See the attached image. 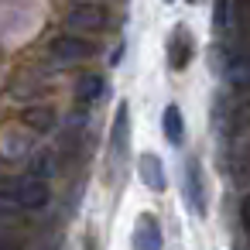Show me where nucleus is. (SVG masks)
<instances>
[{
  "mask_svg": "<svg viewBox=\"0 0 250 250\" xmlns=\"http://www.w3.org/2000/svg\"><path fill=\"white\" fill-rule=\"evenodd\" d=\"M31 175H38V178H52V175H59V154L55 151H38L35 158H31Z\"/></svg>",
  "mask_w": 250,
  "mask_h": 250,
  "instance_id": "nucleus-16",
  "label": "nucleus"
},
{
  "mask_svg": "<svg viewBox=\"0 0 250 250\" xmlns=\"http://www.w3.org/2000/svg\"><path fill=\"white\" fill-rule=\"evenodd\" d=\"M48 55H52L55 65H76V62H83V59L93 55V45L69 31V35H59V38L48 45Z\"/></svg>",
  "mask_w": 250,
  "mask_h": 250,
  "instance_id": "nucleus-5",
  "label": "nucleus"
},
{
  "mask_svg": "<svg viewBox=\"0 0 250 250\" xmlns=\"http://www.w3.org/2000/svg\"><path fill=\"white\" fill-rule=\"evenodd\" d=\"M165 4H175V0H165Z\"/></svg>",
  "mask_w": 250,
  "mask_h": 250,
  "instance_id": "nucleus-19",
  "label": "nucleus"
},
{
  "mask_svg": "<svg viewBox=\"0 0 250 250\" xmlns=\"http://www.w3.org/2000/svg\"><path fill=\"white\" fill-rule=\"evenodd\" d=\"M161 130H165V137H168L171 144H182V141H185V120H182V110H178L175 103H171V106H165Z\"/></svg>",
  "mask_w": 250,
  "mask_h": 250,
  "instance_id": "nucleus-14",
  "label": "nucleus"
},
{
  "mask_svg": "<svg viewBox=\"0 0 250 250\" xmlns=\"http://www.w3.org/2000/svg\"><path fill=\"white\" fill-rule=\"evenodd\" d=\"M216 35H226L229 28V0H216Z\"/></svg>",
  "mask_w": 250,
  "mask_h": 250,
  "instance_id": "nucleus-17",
  "label": "nucleus"
},
{
  "mask_svg": "<svg viewBox=\"0 0 250 250\" xmlns=\"http://www.w3.org/2000/svg\"><path fill=\"white\" fill-rule=\"evenodd\" d=\"M137 171H141V182L151 188V192H165L168 188V175H165V161L158 154H141L137 158Z\"/></svg>",
  "mask_w": 250,
  "mask_h": 250,
  "instance_id": "nucleus-10",
  "label": "nucleus"
},
{
  "mask_svg": "<svg viewBox=\"0 0 250 250\" xmlns=\"http://www.w3.org/2000/svg\"><path fill=\"white\" fill-rule=\"evenodd\" d=\"M48 199H52V188L38 175H0V206L35 212V209H45Z\"/></svg>",
  "mask_w": 250,
  "mask_h": 250,
  "instance_id": "nucleus-1",
  "label": "nucleus"
},
{
  "mask_svg": "<svg viewBox=\"0 0 250 250\" xmlns=\"http://www.w3.org/2000/svg\"><path fill=\"white\" fill-rule=\"evenodd\" d=\"M192 55H195V38H192V31L185 24H178L171 31V38H168V65L171 69H185L192 62Z\"/></svg>",
  "mask_w": 250,
  "mask_h": 250,
  "instance_id": "nucleus-8",
  "label": "nucleus"
},
{
  "mask_svg": "<svg viewBox=\"0 0 250 250\" xmlns=\"http://www.w3.org/2000/svg\"><path fill=\"white\" fill-rule=\"evenodd\" d=\"M226 35H250V0H229V28Z\"/></svg>",
  "mask_w": 250,
  "mask_h": 250,
  "instance_id": "nucleus-13",
  "label": "nucleus"
},
{
  "mask_svg": "<svg viewBox=\"0 0 250 250\" xmlns=\"http://www.w3.org/2000/svg\"><path fill=\"white\" fill-rule=\"evenodd\" d=\"M130 243H134L137 250H144V247L158 250V247L165 243V240H161V229H158V219H154V216H141V219H137V226H134Z\"/></svg>",
  "mask_w": 250,
  "mask_h": 250,
  "instance_id": "nucleus-12",
  "label": "nucleus"
},
{
  "mask_svg": "<svg viewBox=\"0 0 250 250\" xmlns=\"http://www.w3.org/2000/svg\"><path fill=\"white\" fill-rule=\"evenodd\" d=\"M216 127L226 141L229 137H250V89H229V96L219 100Z\"/></svg>",
  "mask_w": 250,
  "mask_h": 250,
  "instance_id": "nucleus-2",
  "label": "nucleus"
},
{
  "mask_svg": "<svg viewBox=\"0 0 250 250\" xmlns=\"http://www.w3.org/2000/svg\"><path fill=\"white\" fill-rule=\"evenodd\" d=\"M226 168H229V178L236 185H250V141L243 137H229V154H226Z\"/></svg>",
  "mask_w": 250,
  "mask_h": 250,
  "instance_id": "nucleus-7",
  "label": "nucleus"
},
{
  "mask_svg": "<svg viewBox=\"0 0 250 250\" xmlns=\"http://www.w3.org/2000/svg\"><path fill=\"white\" fill-rule=\"evenodd\" d=\"M106 28V11L100 4H76L65 14V31L72 35H96Z\"/></svg>",
  "mask_w": 250,
  "mask_h": 250,
  "instance_id": "nucleus-4",
  "label": "nucleus"
},
{
  "mask_svg": "<svg viewBox=\"0 0 250 250\" xmlns=\"http://www.w3.org/2000/svg\"><path fill=\"white\" fill-rule=\"evenodd\" d=\"M240 223H243V229L250 233V195L240 202Z\"/></svg>",
  "mask_w": 250,
  "mask_h": 250,
  "instance_id": "nucleus-18",
  "label": "nucleus"
},
{
  "mask_svg": "<svg viewBox=\"0 0 250 250\" xmlns=\"http://www.w3.org/2000/svg\"><path fill=\"white\" fill-rule=\"evenodd\" d=\"M24 127H31L35 134H48L55 127V110L52 106H31L24 113Z\"/></svg>",
  "mask_w": 250,
  "mask_h": 250,
  "instance_id": "nucleus-15",
  "label": "nucleus"
},
{
  "mask_svg": "<svg viewBox=\"0 0 250 250\" xmlns=\"http://www.w3.org/2000/svg\"><path fill=\"white\" fill-rule=\"evenodd\" d=\"M127 151H130V106L120 103L117 120H113V134H110V161H113V168H117V165L124 168Z\"/></svg>",
  "mask_w": 250,
  "mask_h": 250,
  "instance_id": "nucleus-6",
  "label": "nucleus"
},
{
  "mask_svg": "<svg viewBox=\"0 0 250 250\" xmlns=\"http://www.w3.org/2000/svg\"><path fill=\"white\" fill-rule=\"evenodd\" d=\"M185 199L195 216H206V188H202V171H199L195 158L185 161Z\"/></svg>",
  "mask_w": 250,
  "mask_h": 250,
  "instance_id": "nucleus-9",
  "label": "nucleus"
},
{
  "mask_svg": "<svg viewBox=\"0 0 250 250\" xmlns=\"http://www.w3.org/2000/svg\"><path fill=\"white\" fill-rule=\"evenodd\" d=\"M216 59H219L216 69L229 89H250V42H247V35H233V42L226 48H219Z\"/></svg>",
  "mask_w": 250,
  "mask_h": 250,
  "instance_id": "nucleus-3",
  "label": "nucleus"
},
{
  "mask_svg": "<svg viewBox=\"0 0 250 250\" xmlns=\"http://www.w3.org/2000/svg\"><path fill=\"white\" fill-rule=\"evenodd\" d=\"M103 96H106V79H103L100 72H86V76H79V83H76V100H79L83 106L100 103Z\"/></svg>",
  "mask_w": 250,
  "mask_h": 250,
  "instance_id": "nucleus-11",
  "label": "nucleus"
}]
</instances>
